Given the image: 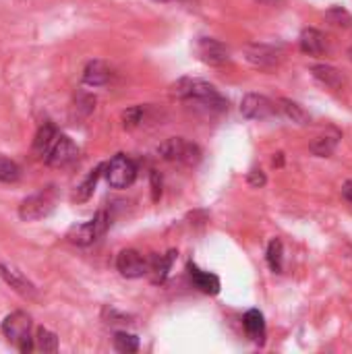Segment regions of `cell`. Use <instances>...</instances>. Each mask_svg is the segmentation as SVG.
<instances>
[{
	"instance_id": "6da1fadb",
	"label": "cell",
	"mask_w": 352,
	"mask_h": 354,
	"mask_svg": "<svg viewBox=\"0 0 352 354\" xmlns=\"http://www.w3.org/2000/svg\"><path fill=\"white\" fill-rule=\"evenodd\" d=\"M172 93L185 102H195L210 110H226V106H228L226 100L220 95V91L201 79H189V77L178 79L172 85Z\"/></svg>"
},
{
	"instance_id": "7a4b0ae2",
	"label": "cell",
	"mask_w": 352,
	"mask_h": 354,
	"mask_svg": "<svg viewBox=\"0 0 352 354\" xmlns=\"http://www.w3.org/2000/svg\"><path fill=\"white\" fill-rule=\"evenodd\" d=\"M2 334L4 338L15 344L21 353L33 351V338H31V317L23 311H15L4 317L2 322Z\"/></svg>"
},
{
	"instance_id": "3957f363",
	"label": "cell",
	"mask_w": 352,
	"mask_h": 354,
	"mask_svg": "<svg viewBox=\"0 0 352 354\" xmlns=\"http://www.w3.org/2000/svg\"><path fill=\"white\" fill-rule=\"evenodd\" d=\"M158 151L164 160L185 164V166H197L201 162V149L183 137H172V139L164 141L158 147Z\"/></svg>"
},
{
	"instance_id": "277c9868",
	"label": "cell",
	"mask_w": 352,
	"mask_h": 354,
	"mask_svg": "<svg viewBox=\"0 0 352 354\" xmlns=\"http://www.w3.org/2000/svg\"><path fill=\"white\" fill-rule=\"evenodd\" d=\"M108 224H110V218L108 214L102 209L95 214L93 220L85 222V224H75L68 228L66 232V239L73 243V245H79V247H85V245H91L93 241H98L106 230H108Z\"/></svg>"
},
{
	"instance_id": "5b68a950",
	"label": "cell",
	"mask_w": 352,
	"mask_h": 354,
	"mask_svg": "<svg viewBox=\"0 0 352 354\" xmlns=\"http://www.w3.org/2000/svg\"><path fill=\"white\" fill-rule=\"evenodd\" d=\"M106 178H108V185L114 187V189H127L135 183L137 178V166L131 158H127L124 153H118L114 156L106 166Z\"/></svg>"
},
{
	"instance_id": "8992f818",
	"label": "cell",
	"mask_w": 352,
	"mask_h": 354,
	"mask_svg": "<svg viewBox=\"0 0 352 354\" xmlns=\"http://www.w3.org/2000/svg\"><path fill=\"white\" fill-rule=\"evenodd\" d=\"M56 205V193L52 189L39 191L31 197H27L21 205H19V218L23 222H35L46 218Z\"/></svg>"
},
{
	"instance_id": "52a82bcc",
	"label": "cell",
	"mask_w": 352,
	"mask_h": 354,
	"mask_svg": "<svg viewBox=\"0 0 352 354\" xmlns=\"http://www.w3.org/2000/svg\"><path fill=\"white\" fill-rule=\"evenodd\" d=\"M77 156H79L77 145H75L66 135H60V133H58V137L54 139V143H52L50 149L46 151L44 160H46V164H50V166H66V164H71L73 160H77Z\"/></svg>"
},
{
	"instance_id": "ba28073f",
	"label": "cell",
	"mask_w": 352,
	"mask_h": 354,
	"mask_svg": "<svg viewBox=\"0 0 352 354\" xmlns=\"http://www.w3.org/2000/svg\"><path fill=\"white\" fill-rule=\"evenodd\" d=\"M116 268L124 278H143L149 272V259L133 249H127L118 253Z\"/></svg>"
},
{
	"instance_id": "9c48e42d",
	"label": "cell",
	"mask_w": 352,
	"mask_h": 354,
	"mask_svg": "<svg viewBox=\"0 0 352 354\" xmlns=\"http://www.w3.org/2000/svg\"><path fill=\"white\" fill-rule=\"evenodd\" d=\"M278 110V106L268 100L266 95H259V93H249L243 97V104H241V112L245 118H251V120H263V118H270L274 116Z\"/></svg>"
},
{
	"instance_id": "30bf717a",
	"label": "cell",
	"mask_w": 352,
	"mask_h": 354,
	"mask_svg": "<svg viewBox=\"0 0 352 354\" xmlns=\"http://www.w3.org/2000/svg\"><path fill=\"white\" fill-rule=\"evenodd\" d=\"M197 56L212 66H220L224 62H228V48L212 37H201L197 41Z\"/></svg>"
},
{
	"instance_id": "8fae6325",
	"label": "cell",
	"mask_w": 352,
	"mask_h": 354,
	"mask_svg": "<svg viewBox=\"0 0 352 354\" xmlns=\"http://www.w3.org/2000/svg\"><path fill=\"white\" fill-rule=\"evenodd\" d=\"M247 60L259 68H270L274 64H278L280 60V52L272 46H263V44H251L245 48Z\"/></svg>"
},
{
	"instance_id": "7c38bea8",
	"label": "cell",
	"mask_w": 352,
	"mask_h": 354,
	"mask_svg": "<svg viewBox=\"0 0 352 354\" xmlns=\"http://www.w3.org/2000/svg\"><path fill=\"white\" fill-rule=\"evenodd\" d=\"M0 278H2L12 290H17L21 297H25V299H33V297H35V286H33L27 278H23L17 270H12V268L0 263Z\"/></svg>"
},
{
	"instance_id": "4fadbf2b",
	"label": "cell",
	"mask_w": 352,
	"mask_h": 354,
	"mask_svg": "<svg viewBox=\"0 0 352 354\" xmlns=\"http://www.w3.org/2000/svg\"><path fill=\"white\" fill-rule=\"evenodd\" d=\"M176 259V251H170L168 255H154L149 257V272L147 276L151 278L154 284H162L168 278V272Z\"/></svg>"
},
{
	"instance_id": "5bb4252c",
	"label": "cell",
	"mask_w": 352,
	"mask_h": 354,
	"mask_svg": "<svg viewBox=\"0 0 352 354\" xmlns=\"http://www.w3.org/2000/svg\"><path fill=\"white\" fill-rule=\"evenodd\" d=\"M301 50L309 56H319L328 50L326 35L317 29H305L301 33Z\"/></svg>"
},
{
	"instance_id": "9a60e30c",
	"label": "cell",
	"mask_w": 352,
	"mask_h": 354,
	"mask_svg": "<svg viewBox=\"0 0 352 354\" xmlns=\"http://www.w3.org/2000/svg\"><path fill=\"white\" fill-rule=\"evenodd\" d=\"M243 326H245L247 336L255 344H263V340H266V322H263V315L257 309H251V311L245 313Z\"/></svg>"
},
{
	"instance_id": "2e32d148",
	"label": "cell",
	"mask_w": 352,
	"mask_h": 354,
	"mask_svg": "<svg viewBox=\"0 0 352 354\" xmlns=\"http://www.w3.org/2000/svg\"><path fill=\"white\" fill-rule=\"evenodd\" d=\"M110 77H112V73L106 66V62H102V60H91L83 71V83L93 85V87L106 85L110 81Z\"/></svg>"
},
{
	"instance_id": "e0dca14e",
	"label": "cell",
	"mask_w": 352,
	"mask_h": 354,
	"mask_svg": "<svg viewBox=\"0 0 352 354\" xmlns=\"http://www.w3.org/2000/svg\"><path fill=\"white\" fill-rule=\"evenodd\" d=\"M189 270H191V278H193L195 286L201 292H205V295H218L220 292V278L218 276H214L210 272H201L193 263L189 266Z\"/></svg>"
},
{
	"instance_id": "ac0fdd59",
	"label": "cell",
	"mask_w": 352,
	"mask_h": 354,
	"mask_svg": "<svg viewBox=\"0 0 352 354\" xmlns=\"http://www.w3.org/2000/svg\"><path fill=\"white\" fill-rule=\"evenodd\" d=\"M56 137H58L56 127H54L52 122H44V124L39 127V131H37L35 139H33V151H35L39 158H44V156H46V151L50 149V145L54 143V139H56Z\"/></svg>"
},
{
	"instance_id": "d6986e66",
	"label": "cell",
	"mask_w": 352,
	"mask_h": 354,
	"mask_svg": "<svg viewBox=\"0 0 352 354\" xmlns=\"http://www.w3.org/2000/svg\"><path fill=\"white\" fill-rule=\"evenodd\" d=\"M311 73H313V77H315L317 81H322L324 85H328V87H332V89H340V87L344 85L342 73H340L338 68H334V66L317 64V66L311 68Z\"/></svg>"
},
{
	"instance_id": "ffe728a7",
	"label": "cell",
	"mask_w": 352,
	"mask_h": 354,
	"mask_svg": "<svg viewBox=\"0 0 352 354\" xmlns=\"http://www.w3.org/2000/svg\"><path fill=\"white\" fill-rule=\"evenodd\" d=\"M102 170H104V166H98V168H93L89 174H87V178L75 189V195H73V201H77V203H83V201H87L91 195H93V191H95V185H98V180H100V174H102Z\"/></svg>"
},
{
	"instance_id": "44dd1931",
	"label": "cell",
	"mask_w": 352,
	"mask_h": 354,
	"mask_svg": "<svg viewBox=\"0 0 352 354\" xmlns=\"http://www.w3.org/2000/svg\"><path fill=\"white\" fill-rule=\"evenodd\" d=\"M338 139H340V133H338V131H334V135H322V137H317V139L311 143V151H313L315 156H319V158H328V156H332V151L336 149Z\"/></svg>"
},
{
	"instance_id": "7402d4cb",
	"label": "cell",
	"mask_w": 352,
	"mask_h": 354,
	"mask_svg": "<svg viewBox=\"0 0 352 354\" xmlns=\"http://www.w3.org/2000/svg\"><path fill=\"white\" fill-rule=\"evenodd\" d=\"M280 110L293 120V122H299V124H307L309 122V114L297 104V102H290V100H280Z\"/></svg>"
},
{
	"instance_id": "603a6c76",
	"label": "cell",
	"mask_w": 352,
	"mask_h": 354,
	"mask_svg": "<svg viewBox=\"0 0 352 354\" xmlns=\"http://www.w3.org/2000/svg\"><path fill=\"white\" fill-rule=\"evenodd\" d=\"M33 342H35V348L41 351V353H56L58 351V338L52 332L44 330V328L37 330Z\"/></svg>"
},
{
	"instance_id": "cb8c5ba5",
	"label": "cell",
	"mask_w": 352,
	"mask_h": 354,
	"mask_svg": "<svg viewBox=\"0 0 352 354\" xmlns=\"http://www.w3.org/2000/svg\"><path fill=\"white\" fill-rule=\"evenodd\" d=\"M114 348L122 354H133L139 351V340H137V336H133V334L118 332V334L114 336Z\"/></svg>"
},
{
	"instance_id": "d4e9b609",
	"label": "cell",
	"mask_w": 352,
	"mask_h": 354,
	"mask_svg": "<svg viewBox=\"0 0 352 354\" xmlns=\"http://www.w3.org/2000/svg\"><path fill=\"white\" fill-rule=\"evenodd\" d=\"M282 243L278 239H274L268 247V263L272 268V272L280 274L282 272Z\"/></svg>"
},
{
	"instance_id": "484cf974",
	"label": "cell",
	"mask_w": 352,
	"mask_h": 354,
	"mask_svg": "<svg viewBox=\"0 0 352 354\" xmlns=\"http://www.w3.org/2000/svg\"><path fill=\"white\" fill-rule=\"evenodd\" d=\"M17 178H19V166L12 160L0 156V180L2 183H15Z\"/></svg>"
},
{
	"instance_id": "4316f807",
	"label": "cell",
	"mask_w": 352,
	"mask_h": 354,
	"mask_svg": "<svg viewBox=\"0 0 352 354\" xmlns=\"http://www.w3.org/2000/svg\"><path fill=\"white\" fill-rule=\"evenodd\" d=\"M326 19L330 21V23H334V25H338V27H351L352 25V17L344 10V8H332L328 15H326Z\"/></svg>"
},
{
	"instance_id": "83f0119b",
	"label": "cell",
	"mask_w": 352,
	"mask_h": 354,
	"mask_svg": "<svg viewBox=\"0 0 352 354\" xmlns=\"http://www.w3.org/2000/svg\"><path fill=\"white\" fill-rule=\"evenodd\" d=\"M141 118H143V108H141V106H133V108H129V110L122 114V120H124V127H127V129L137 127V124L141 122Z\"/></svg>"
},
{
	"instance_id": "f1b7e54d",
	"label": "cell",
	"mask_w": 352,
	"mask_h": 354,
	"mask_svg": "<svg viewBox=\"0 0 352 354\" xmlns=\"http://www.w3.org/2000/svg\"><path fill=\"white\" fill-rule=\"evenodd\" d=\"M249 185L251 187H263L266 185V174L261 172V170H253V172H249Z\"/></svg>"
},
{
	"instance_id": "f546056e",
	"label": "cell",
	"mask_w": 352,
	"mask_h": 354,
	"mask_svg": "<svg viewBox=\"0 0 352 354\" xmlns=\"http://www.w3.org/2000/svg\"><path fill=\"white\" fill-rule=\"evenodd\" d=\"M151 191H154V201H158L162 195V183H160L158 172H151Z\"/></svg>"
},
{
	"instance_id": "4dcf8cb0",
	"label": "cell",
	"mask_w": 352,
	"mask_h": 354,
	"mask_svg": "<svg viewBox=\"0 0 352 354\" xmlns=\"http://www.w3.org/2000/svg\"><path fill=\"white\" fill-rule=\"evenodd\" d=\"M342 195H344V199H346V201H351L352 203V180H349V183L342 187Z\"/></svg>"
},
{
	"instance_id": "1f68e13d",
	"label": "cell",
	"mask_w": 352,
	"mask_h": 354,
	"mask_svg": "<svg viewBox=\"0 0 352 354\" xmlns=\"http://www.w3.org/2000/svg\"><path fill=\"white\" fill-rule=\"evenodd\" d=\"M282 162H284V153H278V158H274V164L276 166H282Z\"/></svg>"
},
{
	"instance_id": "d6a6232c",
	"label": "cell",
	"mask_w": 352,
	"mask_h": 354,
	"mask_svg": "<svg viewBox=\"0 0 352 354\" xmlns=\"http://www.w3.org/2000/svg\"><path fill=\"white\" fill-rule=\"evenodd\" d=\"M261 2H266V4H278L280 0H261Z\"/></svg>"
},
{
	"instance_id": "836d02e7",
	"label": "cell",
	"mask_w": 352,
	"mask_h": 354,
	"mask_svg": "<svg viewBox=\"0 0 352 354\" xmlns=\"http://www.w3.org/2000/svg\"><path fill=\"white\" fill-rule=\"evenodd\" d=\"M351 58H352V48H351Z\"/></svg>"
},
{
	"instance_id": "e575fe53",
	"label": "cell",
	"mask_w": 352,
	"mask_h": 354,
	"mask_svg": "<svg viewBox=\"0 0 352 354\" xmlns=\"http://www.w3.org/2000/svg\"><path fill=\"white\" fill-rule=\"evenodd\" d=\"M166 2H170V0H166Z\"/></svg>"
}]
</instances>
